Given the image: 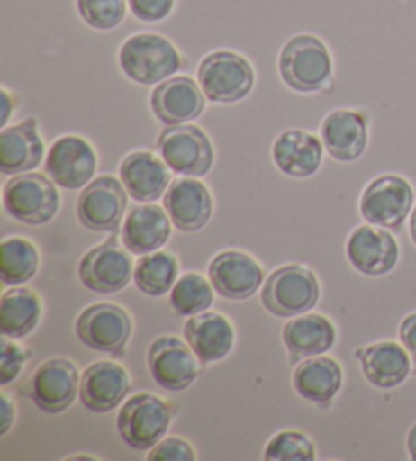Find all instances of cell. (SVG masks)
<instances>
[{
	"mask_svg": "<svg viewBox=\"0 0 416 461\" xmlns=\"http://www.w3.org/2000/svg\"><path fill=\"white\" fill-rule=\"evenodd\" d=\"M185 341L202 364L220 362L234 348V325L215 312L191 315L183 328Z\"/></svg>",
	"mask_w": 416,
	"mask_h": 461,
	"instance_id": "cell-26",
	"label": "cell"
},
{
	"mask_svg": "<svg viewBox=\"0 0 416 461\" xmlns=\"http://www.w3.org/2000/svg\"><path fill=\"white\" fill-rule=\"evenodd\" d=\"M76 6L87 27L112 31L124 21L128 0H76Z\"/></svg>",
	"mask_w": 416,
	"mask_h": 461,
	"instance_id": "cell-34",
	"label": "cell"
},
{
	"mask_svg": "<svg viewBox=\"0 0 416 461\" xmlns=\"http://www.w3.org/2000/svg\"><path fill=\"white\" fill-rule=\"evenodd\" d=\"M278 74L294 92H321L331 84L333 77L331 53L321 39L315 35H294L281 50Z\"/></svg>",
	"mask_w": 416,
	"mask_h": 461,
	"instance_id": "cell-1",
	"label": "cell"
},
{
	"mask_svg": "<svg viewBox=\"0 0 416 461\" xmlns=\"http://www.w3.org/2000/svg\"><path fill=\"white\" fill-rule=\"evenodd\" d=\"M77 276L86 289L100 295H112L128 287L134 279V265L128 252L120 246L116 234L86 252L77 267Z\"/></svg>",
	"mask_w": 416,
	"mask_h": 461,
	"instance_id": "cell-12",
	"label": "cell"
},
{
	"mask_svg": "<svg viewBox=\"0 0 416 461\" xmlns=\"http://www.w3.org/2000/svg\"><path fill=\"white\" fill-rule=\"evenodd\" d=\"M76 336L90 349L118 357L132 336V320L116 303H94L76 320Z\"/></svg>",
	"mask_w": 416,
	"mask_h": 461,
	"instance_id": "cell-11",
	"label": "cell"
},
{
	"mask_svg": "<svg viewBox=\"0 0 416 461\" xmlns=\"http://www.w3.org/2000/svg\"><path fill=\"white\" fill-rule=\"evenodd\" d=\"M262 305L268 313L276 317H297L309 313L319 303L321 287L315 273L301 265H285L262 285Z\"/></svg>",
	"mask_w": 416,
	"mask_h": 461,
	"instance_id": "cell-3",
	"label": "cell"
},
{
	"mask_svg": "<svg viewBox=\"0 0 416 461\" xmlns=\"http://www.w3.org/2000/svg\"><path fill=\"white\" fill-rule=\"evenodd\" d=\"M157 153L183 177H205L215 161L210 137L195 124L167 126L157 137Z\"/></svg>",
	"mask_w": 416,
	"mask_h": 461,
	"instance_id": "cell-7",
	"label": "cell"
},
{
	"mask_svg": "<svg viewBox=\"0 0 416 461\" xmlns=\"http://www.w3.org/2000/svg\"><path fill=\"white\" fill-rule=\"evenodd\" d=\"M348 260L357 273L384 276L398 265L400 249L390 230L378 226H359L348 238Z\"/></svg>",
	"mask_w": 416,
	"mask_h": 461,
	"instance_id": "cell-17",
	"label": "cell"
},
{
	"mask_svg": "<svg viewBox=\"0 0 416 461\" xmlns=\"http://www.w3.org/2000/svg\"><path fill=\"white\" fill-rule=\"evenodd\" d=\"M343 384V370L338 360L330 356H313L305 357L294 368L293 386L301 399L315 404H330Z\"/></svg>",
	"mask_w": 416,
	"mask_h": 461,
	"instance_id": "cell-28",
	"label": "cell"
},
{
	"mask_svg": "<svg viewBox=\"0 0 416 461\" xmlns=\"http://www.w3.org/2000/svg\"><path fill=\"white\" fill-rule=\"evenodd\" d=\"M197 82L213 104H236L250 96L256 76L252 63L234 51H213L199 63Z\"/></svg>",
	"mask_w": 416,
	"mask_h": 461,
	"instance_id": "cell-5",
	"label": "cell"
},
{
	"mask_svg": "<svg viewBox=\"0 0 416 461\" xmlns=\"http://www.w3.org/2000/svg\"><path fill=\"white\" fill-rule=\"evenodd\" d=\"M3 202L6 213L21 224L43 226L59 210V192L50 177L27 171L5 183Z\"/></svg>",
	"mask_w": 416,
	"mask_h": 461,
	"instance_id": "cell-6",
	"label": "cell"
},
{
	"mask_svg": "<svg viewBox=\"0 0 416 461\" xmlns=\"http://www.w3.org/2000/svg\"><path fill=\"white\" fill-rule=\"evenodd\" d=\"M45 158V145L37 118H27L0 132V173L19 175L37 169Z\"/></svg>",
	"mask_w": 416,
	"mask_h": 461,
	"instance_id": "cell-23",
	"label": "cell"
},
{
	"mask_svg": "<svg viewBox=\"0 0 416 461\" xmlns=\"http://www.w3.org/2000/svg\"><path fill=\"white\" fill-rule=\"evenodd\" d=\"M213 285L199 273L181 275L171 289L169 305L177 315L191 317L213 305Z\"/></svg>",
	"mask_w": 416,
	"mask_h": 461,
	"instance_id": "cell-32",
	"label": "cell"
},
{
	"mask_svg": "<svg viewBox=\"0 0 416 461\" xmlns=\"http://www.w3.org/2000/svg\"><path fill=\"white\" fill-rule=\"evenodd\" d=\"M199 357L187 341L175 336L157 338L149 348L147 362L150 376L158 386L171 393H183L199 376Z\"/></svg>",
	"mask_w": 416,
	"mask_h": 461,
	"instance_id": "cell-14",
	"label": "cell"
},
{
	"mask_svg": "<svg viewBox=\"0 0 416 461\" xmlns=\"http://www.w3.org/2000/svg\"><path fill=\"white\" fill-rule=\"evenodd\" d=\"M98 169V155L86 139L77 134L59 137L50 147L45 157V173L58 187L76 189L86 187Z\"/></svg>",
	"mask_w": 416,
	"mask_h": 461,
	"instance_id": "cell-13",
	"label": "cell"
},
{
	"mask_svg": "<svg viewBox=\"0 0 416 461\" xmlns=\"http://www.w3.org/2000/svg\"><path fill=\"white\" fill-rule=\"evenodd\" d=\"M128 208V192L112 175L87 183L77 197L76 213L79 224L90 232L116 234Z\"/></svg>",
	"mask_w": 416,
	"mask_h": 461,
	"instance_id": "cell-10",
	"label": "cell"
},
{
	"mask_svg": "<svg viewBox=\"0 0 416 461\" xmlns=\"http://www.w3.org/2000/svg\"><path fill=\"white\" fill-rule=\"evenodd\" d=\"M175 417V407L165 399L150 393L131 396L118 412V433L131 449L150 451L165 439Z\"/></svg>",
	"mask_w": 416,
	"mask_h": 461,
	"instance_id": "cell-4",
	"label": "cell"
},
{
	"mask_svg": "<svg viewBox=\"0 0 416 461\" xmlns=\"http://www.w3.org/2000/svg\"><path fill=\"white\" fill-rule=\"evenodd\" d=\"M41 257L37 246L21 236H11L0 246V279L6 287H19L37 275Z\"/></svg>",
	"mask_w": 416,
	"mask_h": 461,
	"instance_id": "cell-31",
	"label": "cell"
},
{
	"mask_svg": "<svg viewBox=\"0 0 416 461\" xmlns=\"http://www.w3.org/2000/svg\"><path fill=\"white\" fill-rule=\"evenodd\" d=\"M122 74L140 86H157L173 77L183 68L177 47L157 33L128 37L118 51Z\"/></svg>",
	"mask_w": 416,
	"mask_h": 461,
	"instance_id": "cell-2",
	"label": "cell"
},
{
	"mask_svg": "<svg viewBox=\"0 0 416 461\" xmlns=\"http://www.w3.org/2000/svg\"><path fill=\"white\" fill-rule=\"evenodd\" d=\"M321 140L335 161H357L367 147V116L357 110H333L321 122Z\"/></svg>",
	"mask_w": 416,
	"mask_h": 461,
	"instance_id": "cell-22",
	"label": "cell"
},
{
	"mask_svg": "<svg viewBox=\"0 0 416 461\" xmlns=\"http://www.w3.org/2000/svg\"><path fill=\"white\" fill-rule=\"evenodd\" d=\"M161 157L149 150H134L120 163V181L128 195L139 203H155L171 185V173Z\"/></svg>",
	"mask_w": 416,
	"mask_h": 461,
	"instance_id": "cell-20",
	"label": "cell"
},
{
	"mask_svg": "<svg viewBox=\"0 0 416 461\" xmlns=\"http://www.w3.org/2000/svg\"><path fill=\"white\" fill-rule=\"evenodd\" d=\"M14 419H17V412H14L11 399L6 394H0V435L11 431Z\"/></svg>",
	"mask_w": 416,
	"mask_h": 461,
	"instance_id": "cell-39",
	"label": "cell"
},
{
	"mask_svg": "<svg viewBox=\"0 0 416 461\" xmlns=\"http://www.w3.org/2000/svg\"><path fill=\"white\" fill-rule=\"evenodd\" d=\"M411 238L416 246V208H412V213H411Z\"/></svg>",
	"mask_w": 416,
	"mask_h": 461,
	"instance_id": "cell-42",
	"label": "cell"
},
{
	"mask_svg": "<svg viewBox=\"0 0 416 461\" xmlns=\"http://www.w3.org/2000/svg\"><path fill=\"white\" fill-rule=\"evenodd\" d=\"M408 456H411L416 461V423L411 427V431H408Z\"/></svg>",
	"mask_w": 416,
	"mask_h": 461,
	"instance_id": "cell-41",
	"label": "cell"
},
{
	"mask_svg": "<svg viewBox=\"0 0 416 461\" xmlns=\"http://www.w3.org/2000/svg\"><path fill=\"white\" fill-rule=\"evenodd\" d=\"M171 218L165 208L155 203H140L128 212L122 221V240L124 249L136 257L161 250L171 238Z\"/></svg>",
	"mask_w": 416,
	"mask_h": 461,
	"instance_id": "cell-21",
	"label": "cell"
},
{
	"mask_svg": "<svg viewBox=\"0 0 416 461\" xmlns=\"http://www.w3.org/2000/svg\"><path fill=\"white\" fill-rule=\"evenodd\" d=\"M131 13L142 23H161L175 9V0H128Z\"/></svg>",
	"mask_w": 416,
	"mask_h": 461,
	"instance_id": "cell-37",
	"label": "cell"
},
{
	"mask_svg": "<svg viewBox=\"0 0 416 461\" xmlns=\"http://www.w3.org/2000/svg\"><path fill=\"white\" fill-rule=\"evenodd\" d=\"M267 461H315L317 451L313 441L301 431H281L268 441L264 449Z\"/></svg>",
	"mask_w": 416,
	"mask_h": 461,
	"instance_id": "cell-33",
	"label": "cell"
},
{
	"mask_svg": "<svg viewBox=\"0 0 416 461\" xmlns=\"http://www.w3.org/2000/svg\"><path fill=\"white\" fill-rule=\"evenodd\" d=\"M131 394V376L122 366L100 360L87 366L79 380V399L92 412H110Z\"/></svg>",
	"mask_w": 416,
	"mask_h": 461,
	"instance_id": "cell-19",
	"label": "cell"
},
{
	"mask_svg": "<svg viewBox=\"0 0 416 461\" xmlns=\"http://www.w3.org/2000/svg\"><path fill=\"white\" fill-rule=\"evenodd\" d=\"M17 341H13L11 338H5L3 341V354H0V384L3 386L11 384L29 360V352L25 348H21Z\"/></svg>",
	"mask_w": 416,
	"mask_h": 461,
	"instance_id": "cell-35",
	"label": "cell"
},
{
	"mask_svg": "<svg viewBox=\"0 0 416 461\" xmlns=\"http://www.w3.org/2000/svg\"><path fill=\"white\" fill-rule=\"evenodd\" d=\"M414 208V189L400 175H382L367 183L359 212L367 224L386 228L390 232H400L406 218Z\"/></svg>",
	"mask_w": 416,
	"mask_h": 461,
	"instance_id": "cell-9",
	"label": "cell"
},
{
	"mask_svg": "<svg viewBox=\"0 0 416 461\" xmlns=\"http://www.w3.org/2000/svg\"><path fill=\"white\" fill-rule=\"evenodd\" d=\"M79 380L77 366L69 357H51L25 380L21 394L47 415H59L76 402Z\"/></svg>",
	"mask_w": 416,
	"mask_h": 461,
	"instance_id": "cell-8",
	"label": "cell"
},
{
	"mask_svg": "<svg viewBox=\"0 0 416 461\" xmlns=\"http://www.w3.org/2000/svg\"><path fill=\"white\" fill-rule=\"evenodd\" d=\"M205 94L199 82L189 76H173L157 84L150 94V110L165 126L189 124L205 110Z\"/></svg>",
	"mask_w": 416,
	"mask_h": 461,
	"instance_id": "cell-15",
	"label": "cell"
},
{
	"mask_svg": "<svg viewBox=\"0 0 416 461\" xmlns=\"http://www.w3.org/2000/svg\"><path fill=\"white\" fill-rule=\"evenodd\" d=\"M210 281L218 295L231 301L254 297L264 283V270L250 254L223 250L210 262Z\"/></svg>",
	"mask_w": 416,
	"mask_h": 461,
	"instance_id": "cell-16",
	"label": "cell"
},
{
	"mask_svg": "<svg viewBox=\"0 0 416 461\" xmlns=\"http://www.w3.org/2000/svg\"><path fill=\"white\" fill-rule=\"evenodd\" d=\"M163 203L173 226L185 234L203 230L213 213L212 194L207 192V187L197 177H181L177 181H171Z\"/></svg>",
	"mask_w": 416,
	"mask_h": 461,
	"instance_id": "cell-18",
	"label": "cell"
},
{
	"mask_svg": "<svg viewBox=\"0 0 416 461\" xmlns=\"http://www.w3.org/2000/svg\"><path fill=\"white\" fill-rule=\"evenodd\" d=\"M41 313L43 305L35 291L23 289L21 285L17 289L5 291L3 299H0V330H3V336L11 339L27 338L41 321Z\"/></svg>",
	"mask_w": 416,
	"mask_h": 461,
	"instance_id": "cell-29",
	"label": "cell"
},
{
	"mask_svg": "<svg viewBox=\"0 0 416 461\" xmlns=\"http://www.w3.org/2000/svg\"><path fill=\"white\" fill-rule=\"evenodd\" d=\"M335 338H338L335 325L327 317L317 313L291 317V321L283 330V341L293 362L327 354L333 348Z\"/></svg>",
	"mask_w": 416,
	"mask_h": 461,
	"instance_id": "cell-27",
	"label": "cell"
},
{
	"mask_svg": "<svg viewBox=\"0 0 416 461\" xmlns=\"http://www.w3.org/2000/svg\"><path fill=\"white\" fill-rule=\"evenodd\" d=\"M179 279V262L171 252L157 250L140 257L134 267V285L149 297H163L171 293Z\"/></svg>",
	"mask_w": 416,
	"mask_h": 461,
	"instance_id": "cell-30",
	"label": "cell"
},
{
	"mask_svg": "<svg viewBox=\"0 0 416 461\" xmlns=\"http://www.w3.org/2000/svg\"><path fill=\"white\" fill-rule=\"evenodd\" d=\"M0 96H3V116H0V124H3V129L6 126V122H9V118H11V114H13V110H14V106L19 104V100L13 96V94L6 90V87H3V90H0Z\"/></svg>",
	"mask_w": 416,
	"mask_h": 461,
	"instance_id": "cell-40",
	"label": "cell"
},
{
	"mask_svg": "<svg viewBox=\"0 0 416 461\" xmlns=\"http://www.w3.org/2000/svg\"><path fill=\"white\" fill-rule=\"evenodd\" d=\"M147 457L149 461H194L195 449L181 437H167L150 449Z\"/></svg>",
	"mask_w": 416,
	"mask_h": 461,
	"instance_id": "cell-36",
	"label": "cell"
},
{
	"mask_svg": "<svg viewBox=\"0 0 416 461\" xmlns=\"http://www.w3.org/2000/svg\"><path fill=\"white\" fill-rule=\"evenodd\" d=\"M362 362V370L367 383L375 388H396L411 376L412 357L404 346L396 341H375V344L356 349Z\"/></svg>",
	"mask_w": 416,
	"mask_h": 461,
	"instance_id": "cell-25",
	"label": "cell"
},
{
	"mask_svg": "<svg viewBox=\"0 0 416 461\" xmlns=\"http://www.w3.org/2000/svg\"><path fill=\"white\" fill-rule=\"evenodd\" d=\"M323 140L307 131H285L272 142V161L294 179L313 177L323 161Z\"/></svg>",
	"mask_w": 416,
	"mask_h": 461,
	"instance_id": "cell-24",
	"label": "cell"
},
{
	"mask_svg": "<svg viewBox=\"0 0 416 461\" xmlns=\"http://www.w3.org/2000/svg\"><path fill=\"white\" fill-rule=\"evenodd\" d=\"M400 341H402V346L408 349V354H411L412 362L416 366V313L406 315L402 323H400Z\"/></svg>",
	"mask_w": 416,
	"mask_h": 461,
	"instance_id": "cell-38",
	"label": "cell"
}]
</instances>
